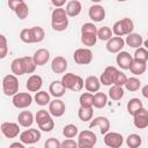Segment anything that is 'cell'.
Instances as JSON below:
<instances>
[{"label": "cell", "instance_id": "obj_40", "mask_svg": "<svg viewBox=\"0 0 148 148\" xmlns=\"http://www.w3.org/2000/svg\"><path fill=\"white\" fill-rule=\"evenodd\" d=\"M112 35H113L112 29L109 28V27H106V25H104V27H102V28H99L97 30V37L101 40H106L108 42L112 37Z\"/></svg>", "mask_w": 148, "mask_h": 148}, {"label": "cell", "instance_id": "obj_49", "mask_svg": "<svg viewBox=\"0 0 148 148\" xmlns=\"http://www.w3.org/2000/svg\"><path fill=\"white\" fill-rule=\"evenodd\" d=\"M126 81H127V76L125 75V73H123V72L118 71L117 75H116V79H114V84L124 87V86H125V83H126Z\"/></svg>", "mask_w": 148, "mask_h": 148}, {"label": "cell", "instance_id": "obj_14", "mask_svg": "<svg viewBox=\"0 0 148 148\" xmlns=\"http://www.w3.org/2000/svg\"><path fill=\"white\" fill-rule=\"evenodd\" d=\"M89 127L90 128H94V127H98L99 128V132L101 134H105L110 131V120L106 118V117H96L94 118L90 124H89Z\"/></svg>", "mask_w": 148, "mask_h": 148}, {"label": "cell", "instance_id": "obj_12", "mask_svg": "<svg viewBox=\"0 0 148 148\" xmlns=\"http://www.w3.org/2000/svg\"><path fill=\"white\" fill-rule=\"evenodd\" d=\"M125 46V40L123 39V37L120 36H112L108 42H106V50L110 53H118L123 50V47Z\"/></svg>", "mask_w": 148, "mask_h": 148}, {"label": "cell", "instance_id": "obj_57", "mask_svg": "<svg viewBox=\"0 0 148 148\" xmlns=\"http://www.w3.org/2000/svg\"><path fill=\"white\" fill-rule=\"evenodd\" d=\"M91 2H95V3H98V2H101L102 0H90Z\"/></svg>", "mask_w": 148, "mask_h": 148}, {"label": "cell", "instance_id": "obj_52", "mask_svg": "<svg viewBox=\"0 0 148 148\" xmlns=\"http://www.w3.org/2000/svg\"><path fill=\"white\" fill-rule=\"evenodd\" d=\"M22 2H24V0H8V7L14 12Z\"/></svg>", "mask_w": 148, "mask_h": 148}, {"label": "cell", "instance_id": "obj_54", "mask_svg": "<svg viewBox=\"0 0 148 148\" xmlns=\"http://www.w3.org/2000/svg\"><path fill=\"white\" fill-rule=\"evenodd\" d=\"M14 147H17V148H24V143L21 141V142H13L9 145V148H14Z\"/></svg>", "mask_w": 148, "mask_h": 148}, {"label": "cell", "instance_id": "obj_36", "mask_svg": "<svg viewBox=\"0 0 148 148\" xmlns=\"http://www.w3.org/2000/svg\"><path fill=\"white\" fill-rule=\"evenodd\" d=\"M79 102H80V106H84V108H94L92 106V102H94V95L92 92H83L81 94L80 98H79Z\"/></svg>", "mask_w": 148, "mask_h": 148}, {"label": "cell", "instance_id": "obj_8", "mask_svg": "<svg viewBox=\"0 0 148 148\" xmlns=\"http://www.w3.org/2000/svg\"><path fill=\"white\" fill-rule=\"evenodd\" d=\"M133 124L139 130H145L148 127V110H146L143 106L139 109L133 114Z\"/></svg>", "mask_w": 148, "mask_h": 148}, {"label": "cell", "instance_id": "obj_25", "mask_svg": "<svg viewBox=\"0 0 148 148\" xmlns=\"http://www.w3.org/2000/svg\"><path fill=\"white\" fill-rule=\"evenodd\" d=\"M68 20V15L66 13V9L62 7H56L51 14V22H62Z\"/></svg>", "mask_w": 148, "mask_h": 148}, {"label": "cell", "instance_id": "obj_58", "mask_svg": "<svg viewBox=\"0 0 148 148\" xmlns=\"http://www.w3.org/2000/svg\"><path fill=\"white\" fill-rule=\"evenodd\" d=\"M117 1H119V2H124V1H126V0H117Z\"/></svg>", "mask_w": 148, "mask_h": 148}, {"label": "cell", "instance_id": "obj_33", "mask_svg": "<svg viewBox=\"0 0 148 148\" xmlns=\"http://www.w3.org/2000/svg\"><path fill=\"white\" fill-rule=\"evenodd\" d=\"M94 116V110L92 108H84V106H80L79 111H77V117L80 120L82 121H89L91 120Z\"/></svg>", "mask_w": 148, "mask_h": 148}, {"label": "cell", "instance_id": "obj_34", "mask_svg": "<svg viewBox=\"0 0 148 148\" xmlns=\"http://www.w3.org/2000/svg\"><path fill=\"white\" fill-rule=\"evenodd\" d=\"M124 87H125L128 91L134 92V91H138V90L140 89V87H141V81H140L138 77H135V76L127 77V81H126V83H125Z\"/></svg>", "mask_w": 148, "mask_h": 148}, {"label": "cell", "instance_id": "obj_51", "mask_svg": "<svg viewBox=\"0 0 148 148\" xmlns=\"http://www.w3.org/2000/svg\"><path fill=\"white\" fill-rule=\"evenodd\" d=\"M61 148H79L77 147V142L74 141L73 139L67 138L66 140H64L61 142Z\"/></svg>", "mask_w": 148, "mask_h": 148}, {"label": "cell", "instance_id": "obj_2", "mask_svg": "<svg viewBox=\"0 0 148 148\" xmlns=\"http://www.w3.org/2000/svg\"><path fill=\"white\" fill-rule=\"evenodd\" d=\"M134 30V23L130 17H124L117 22H114L112 27V31L116 36H127Z\"/></svg>", "mask_w": 148, "mask_h": 148}, {"label": "cell", "instance_id": "obj_23", "mask_svg": "<svg viewBox=\"0 0 148 148\" xmlns=\"http://www.w3.org/2000/svg\"><path fill=\"white\" fill-rule=\"evenodd\" d=\"M17 123L22 127H30L34 123V114L30 111H21L17 116Z\"/></svg>", "mask_w": 148, "mask_h": 148}, {"label": "cell", "instance_id": "obj_45", "mask_svg": "<svg viewBox=\"0 0 148 148\" xmlns=\"http://www.w3.org/2000/svg\"><path fill=\"white\" fill-rule=\"evenodd\" d=\"M7 52H8L7 39H6V36H5V35H1V36H0V58H1V59L6 58Z\"/></svg>", "mask_w": 148, "mask_h": 148}, {"label": "cell", "instance_id": "obj_16", "mask_svg": "<svg viewBox=\"0 0 148 148\" xmlns=\"http://www.w3.org/2000/svg\"><path fill=\"white\" fill-rule=\"evenodd\" d=\"M88 15L94 22H101L105 18V9H104L103 6L96 3V5H92L89 8Z\"/></svg>", "mask_w": 148, "mask_h": 148}, {"label": "cell", "instance_id": "obj_20", "mask_svg": "<svg viewBox=\"0 0 148 148\" xmlns=\"http://www.w3.org/2000/svg\"><path fill=\"white\" fill-rule=\"evenodd\" d=\"M101 80L95 75H90L84 80V88L89 92H97L101 88Z\"/></svg>", "mask_w": 148, "mask_h": 148}, {"label": "cell", "instance_id": "obj_41", "mask_svg": "<svg viewBox=\"0 0 148 148\" xmlns=\"http://www.w3.org/2000/svg\"><path fill=\"white\" fill-rule=\"evenodd\" d=\"M133 59H134V60H139V61L147 62V61H148V50H147L146 47H141V46L138 47V49H135Z\"/></svg>", "mask_w": 148, "mask_h": 148}, {"label": "cell", "instance_id": "obj_42", "mask_svg": "<svg viewBox=\"0 0 148 148\" xmlns=\"http://www.w3.org/2000/svg\"><path fill=\"white\" fill-rule=\"evenodd\" d=\"M14 13L16 14V16L20 20H24L29 15V7H28V5L25 2H22L20 6H17V8L14 10Z\"/></svg>", "mask_w": 148, "mask_h": 148}, {"label": "cell", "instance_id": "obj_11", "mask_svg": "<svg viewBox=\"0 0 148 148\" xmlns=\"http://www.w3.org/2000/svg\"><path fill=\"white\" fill-rule=\"evenodd\" d=\"M124 142V138L120 133L117 132H108L104 134V143L111 148H119Z\"/></svg>", "mask_w": 148, "mask_h": 148}, {"label": "cell", "instance_id": "obj_46", "mask_svg": "<svg viewBox=\"0 0 148 148\" xmlns=\"http://www.w3.org/2000/svg\"><path fill=\"white\" fill-rule=\"evenodd\" d=\"M51 27L54 31H65L68 27V20L62 21V22H51Z\"/></svg>", "mask_w": 148, "mask_h": 148}, {"label": "cell", "instance_id": "obj_26", "mask_svg": "<svg viewBox=\"0 0 148 148\" xmlns=\"http://www.w3.org/2000/svg\"><path fill=\"white\" fill-rule=\"evenodd\" d=\"M108 104V96L104 92H95L94 94V102H92V106L96 109H103L105 108V105Z\"/></svg>", "mask_w": 148, "mask_h": 148}, {"label": "cell", "instance_id": "obj_35", "mask_svg": "<svg viewBox=\"0 0 148 148\" xmlns=\"http://www.w3.org/2000/svg\"><path fill=\"white\" fill-rule=\"evenodd\" d=\"M31 29V37H32V43H40L44 37H45V31L42 27H32Z\"/></svg>", "mask_w": 148, "mask_h": 148}, {"label": "cell", "instance_id": "obj_6", "mask_svg": "<svg viewBox=\"0 0 148 148\" xmlns=\"http://www.w3.org/2000/svg\"><path fill=\"white\" fill-rule=\"evenodd\" d=\"M40 132L37 128H29L20 133V141H22L24 145H34L40 140Z\"/></svg>", "mask_w": 148, "mask_h": 148}, {"label": "cell", "instance_id": "obj_56", "mask_svg": "<svg viewBox=\"0 0 148 148\" xmlns=\"http://www.w3.org/2000/svg\"><path fill=\"white\" fill-rule=\"evenodd\" d=\"M148 35V34H147ZM143 45H145V47L148 50V37H147V39L146 40H143Z\"/></svg>", "mask_w": 148, "mask_h": 148}, {"label": "cell", "instance_id": "obj_24", "mask_svg": "<svg viewBox=\"0 0 148 148\" xmlns=\"http://www.w3.org/2000/svg\"><path fill=\"white\" fill-rule=\"evenodd\" d=\"M125 44H127L130 47L138 49V47L142 46L143 39H142L141 35L135 34V32H131L130 35H127V37H126V39H125Z\"/></svg>", "mask_w": 148, "mask_h": 148}, {"label": "cell", "instance_id": "obj_50", "mask_svg": "<svg viewBox=\"0 0 148 148\" xmlns=\"http://www.w3.org/2000/svg\"><path fill=\"white\" fill-rule=\"evenodd\" d=\"M97 27L94 23L87 22L81 27V32H92V34H97Z\"/></svg>", "mask_w": 148, "mask_h": 148}, {"label": "cell", "instance_id": "obj_21", "mask_svg": "<svg viewBox=\"0 0 148 148\" xmlns=\"http://www.w3.org/2000/svg\"><path fill=\"white\" fill-rule=\"evenodd\" d=\"M32 58H34V61L36 62L37 66H44L50 59V52L46 49H38L34 53Z\"/></svg>", "mask_w": 148, "mask_h": 148}, {"label": "cell", "instance_id": "obj_22", "mask_svg": "<svg viewBox=\"0 0 148 148\" xmlns=\"http://www.w3.org/2000/svg\"><path fill=\"white\" fill-rule=\"evenodd\" d=\"M65 9H66V13H67L68 17H75L81 13L82 5H81V2L79 0H72V1L67 2Z\"/></svg>", "mask_w": 148, "mask_h": 148}, {"label": "cell", "instance_id": "obj_28", "mask_svg": "<svg viewBox=\"0 0 148 148\" xmlns=\"http://www.w3.org/2000/svg\"><path fill=\"white\" fill-rule=\"evenodd\" d=\"M147 62H143V61H139V60H134L133 59V62L130 67V71L132 74L134 75H142L146 69H147Z\"/></svg>", "mask_w": 148, "mask_h": 148}, {"label": "cell", "instance_id": "obj_17", "mask_svg": "<svg viewBox=\"0 0 148 148\" xmlns=\"http://www.w3.org/2000/svg\"><path fill=\"white\" fill-rule=\"evenodd\" d=\"M116 62L121 69H130V67L133 62V57L126 51H120L117 54Z\"/></svg>", "mask_w": 148, "mask_h": 148}, {"label": "cell", "instance_id": "obj_19", "mask_svg": "<svg viewBox=\"0 0 148 148\" xmlns=\"http://www.w3.org/2000/svg\"><path fill=\"white\" fill-rule=\"evenodd\" d=\"M66 90H67V88L64 86V83L61 82V80H60V81H58V80L52 81V82L50 83V87H49V92H50L54 98H60V97H62V96L65 95Z\"/></svg>", "mask_w": 148, "mask_h": 148}, {"label": "cell", "instance_id": "obj_13", "mask_svg": "<svg viewBox=\"0 0 148 148\" xmlns=\"http://www.w3.org/2000/svg\"><path fill=\"white\" fill-rule=\"evenodd\" d=\"M49 111L52 114V117H61L66 111V105L60 98H54L49 104Z\"/></svg>", "mask_w": 148, "mask_h": 148}, {"label": "cell", "instance_id": "obj_32", "mask_svg": "<svg viewBox=\"0 0 148 148\" xmlns=\"http://www.w3.org/2000/svg\"><path fill=\"white\" fill-rule=\"evenodd\" d=\"M34 99L40 106H45L46 104H50V102H51L50 101V94L46 92V91H44V90L37 91L36 95H35V97H34Z\"/></svg>", "mask_w": 148, "mask_h": 148}, {"label": "cell", "instance_id": "obj_48", "mask_svg": "<svg viewBox=\"0 0 148 148\" xmlns=\"http://www.w3.org/2000/svg\"><path fill=\"white\" fill-rule=\"evenodd\" d=\"M44 147L45 148H60L61 147V142L56 138H49L45 141Z\"/></svg>", "mask_w": 148, "mask_h": 148}, {"label": "cell", "instance_id": "obj_44", "mask_svg": "<svg viewBox=\"0 0 148 148\" xmlns=\"http://www.w3.org/2000/svg\"><path fill=\"white\" fill-rule=\"evenodd\" d=\"M20 39L23 43L27 44H31L32 43V37H31V29L30 28H25L23 30H21L20 32Z\"/></svg>", "mask_w": 148, "mask_h": 148}, {"label": "cell", "instance_id": "obj_53", "mask_svg": "<svg viewBox=\"0 0 148 148\" xmlns=\"http://www.w3.org/2000/svg\"><path fill=\"white\" fill-rule=\"evenodd\" d=\"M67 0H51V3L54 6V7H62L65 3H66Z\"/></svg>", "mask_w": 148, "mask_h": 148}, {"label": "cell", "instance_id": "obj_31", "mask_svg": "<svg viewBox=\"0 0 148 148\" xmlns=\"http://www.w3.org/2000/svg\"><path fill=\"white\" fill-rule=\"evenodd\" d=\"M22 64H23V68H24L25 74H32L37 67L32 57H22Z\"/></svg>", "mask_w": 148, "mask_h": 148}, {"label": "cell", "instance_id": "obj_38", "mask_svg": "<svg viewBox=\"0 0 148 148\" xmlns=\"http://www.w3.org/2000/svg\"><path fill=\"white\" fill-rule=\"evenodd\" d=\"M142 143V139L139 134H130L127 138H126V145L130 147V148H138L140 147Z\"/></svg>", "mask_w": 148, "mask_h": 148}, {"label": "cell", "instance_id": "obj_15", "mask_svg": "<svg viewBox=\"0 0 148 148\" xmlns=\"http://www.w3.org/2000/svg\"><path fill=\"white\" fill-rule=\"evenodd\" d=\"M43 86V79L40 75L38 74H32L28 77L27 80V83H25V87L28 89V91H31V92H37L40 90Z\"/></svg>", "mask_w": 148, "mask_h": 148}, {"label": "cell", "instance_id": "obj_4", "mask_svg": "<svg viewBox=\"0 0 148 148\" xmlns=\"http://www.w3.org/2000/svg\"><path fill=\"white\" fill-rule=\"evenodd\" d=\"M97 142V135L89 130H84L77 134L79 148H92Z\"/></svg>", "mask_w": 148, "mask_h": 148}, {"label": "cell", "instance_id": "obj_18", "mask_svg": "<svg viewBox=\"0 0 148 148\" xmlns=\"http://www.w3.org/2000/svg\"><path fill=\"white\" fill-rule=\"evenodd\" d=\"M67 60L61 57V56H58V57H54L51 61V69L53 73L56 74H62L66 72L67 69Z\"/></svg>", "mask_w": 148, "mask_h": 148}, {"label": "cell", "instance_id": "obj_39", "mask_svg": "<svg viewBox=\"0 0 148 148\" xmlns=\"http://www.w3.org/2000/svg\"><path fill=\"white\" fill-rule=\"evenodd\" d=\"M62 134H64L65 138H69V139L75 138V136L79 134L77 126L74 125V124H68V125H66V126L62 128Z\"/></svg>", "mask_w": 148, "mask_h": 148}, {"label": "cell", "instance_id": "obj_47", "mask_svg": "<svg viewBox=\"0 0 148 148\" xmlns=\"http://www.w3.org/2000/svg\"><path fill=\"white\" fill-rule=\"evenodd\" d=\"M51 116H52V114L50 113V111H46V110L42 109V110L37 111V113H36V116H35V121L38 124V123L45 120L46 118H49V117H51Z\"/></svg>", "mask_w": 148, "mask_h": 148}, {"label": "cell", "instance_id": "obj_43", "mask_svg": "<svg viewBox=\"0 0 148 148\" xmlns=\"http://www.w3.org/2000/svg\"><path fill=\"white\" fill-rule=\"evenodd\" d=\"M37 125H38V128H39L40 131H43V132H50V131H52L53 127H54V121H53L52 117H49V118H46L45 120L38 123Z\"/></svg>", "mask_w": 148, "mask_h": 148}, {"label": "cell", "instance_id": "obj_1", "mask_svg": "<svg viewBox=\"0 0 148 148\" xmlns=\"http://www.w3.org/2000/svg\"><path fill=\"white\" fill-rule=\"evenodd\" d=\"M61 82L71 91H80L84 86L83 79L73 73H65L61 77Z\"/></svg>", "mask_w": 148, "mask_h": 148}, {"label": "cell", "instance_id": "obj_55", "mask_svg": "<svg viewBox=\"0 0 148 148\" xmlns=\"http://www.w3.org/2000/svg\"><path fill=\"white\" fill-rule=\"evenodd\" d=\"M141 94H142L143 97H146V98L148 99V84H146V86L142 87V89H141Z\"/></svg>", "mask_w": 148, "mask_h": 148}, {"label": "cell", "instance_id": "obj_27", "mask_svg": "<svg viewBox=\"0 0 148 148\" xmlns=\"http://www.w3.org/2000/svg\"><path fill=\"white\" fill-rule=\"evenodd\" d=\"M108 92H109V97L112 101H120L124 97V88L121 86L112 84Z\"/></svg>", "mask_w": 148, "mask_h": 148}, {"label": "cell", "instance_id": "obj_9", "mask_svg": "<svg viewBox=\"0 0 148 148\" xmlns=\"http://www.w3.org/2000/svg\"><path fill=\"white\" fill-rule=\"evenodd\" d=\"M20 124L18 123H12V121H3L1 124V133L8 138L14 139L20 134Z\"/></svg>", "mask_w": 148, "mask_h": 148}, {"label": "cell", "instance_id": "obj_10", "mask_svg": "<svg viewBox=\"0 0 148 148\" xmlns=\"http://www.w3.org/2000/svg\"><path fill=\"white\" fill-rule=\"evenodd\" d=\"M117 73H118V69L114 66L105 67V69L103 71V73L99 76L101 83L103 86H112V84H114V79H116Z\"/></svg>", "mask_w": 148, "mask_h": 148}, {"label": "cell", "instance_id": "obj_30", "mask_svg": "<svg viewBox=\"0 0 148 148\" xmlns=\"http://www.w3.org/2000/svg\"><path fill=\"white\" fill-rule=\"evenodd\" d=\"M10 71L13 74H15L16 76H21L24 73V68H23V64H22V58H15L12 64H10Z\"/></svg>", "mask_w": 148, "mask_h": 148}, {"label": "cell", "instance_id": "obj_5", "mask_svg": "<svg viewBox=\"0 0 148 148\" xmlns=\"http://www.w3.org/2000/svg\"><path fill=\"white\" fill-rule=\"evenodd\" d=\"M73 58L77 65H89L92 61V52L88 47H81L75 50Z\"/></svg>", "mask_w": 148, "mask_h": 148}, {"label": "cell", "instance_id": "obj_29", "mask_svg": "<svg viewBox=\"0 0 148 148\" xmlns=\"http://www.w3.org/2000/svg\"><path fill=\"white\" fill-rule=\"evenodd\" d=\"M98 37L97 34H92V32H81V42L83 45L86 46H94L97 42Z\"/></svg>", "mask_w": 148, "mask_h": 148}, {"label": "cell", "instance_id": "obj_7", "mask_svg": "<svg viewBox=\"0 0 148 148\" xmlns=\"http://www.w3.org/2000/svg\"><path fill=\"white\" fill-rule=\"evenodd\" d=\"M12 103L17 109H25L31 105L32 103V96L29 92H17L13 96Z\"/></svg>", "mask_w": 148, "mask_h": 148}, {"label": "cell", "instance_id": "obj_37", "mask_svg": "<svg viewBox=\"0 0 148 148\" xmlns=\"http://www.w3.org/2000/svg\"><path fill=\"white\" fill-rule=\"evenodd\" d=\"M143 105H142V102H141V99H139V98H131L130 101H128V103H127V112L131 114V116H133L139 109H141Z\"/></svg>", "mask_w": 148, "mask_h": 148}, {"label": "cell", "instance_id": "obj_3", "mask_svg": "<svg viewBox=\"0 0 148 148\" xmlns=\"http://www.w3.org/2000/svg\"><path fill=\"white\" fill-rule=\"evenodd\" d=\"M2 91L6 96H14L18 92V80L15 74H8L2 79Z\"/></svg>", "mask_w": 148, "mask_h": 148}]
</instances>
